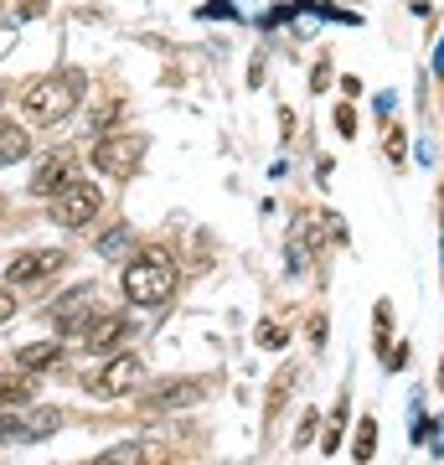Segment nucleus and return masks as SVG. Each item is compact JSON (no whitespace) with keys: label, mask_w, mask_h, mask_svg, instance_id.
Returning <instances> with one entry per match:
<instances>
[{"label":"nucleus","mask_w":444,"mask_h":465,"mask_svg":"<svg viewBox=\"0 0 444 465\" xmlns=\"http://www.w3.org/2000/svg\"><path fill=\"white\" fill-rule=\"evenodd\" d=\"M83 99V73L78 67H67V73H47V78H36L26 94H21V109L32 124H57L78 109Z\"/></svg>","instance_id":"obj_1"},{"label":"nucleus","mask_w":444,"mask_h":465,"mask_svg":"<svg viewBox=\"0 0 444 465\" xmlns=\"http://www.w3.org/2000/svg\"><path fill=\"white\" fill-rule=\"evenodd\" d=\"M124 295L134 305H165L176 295V264L165 249H145L134 264H124Z\"/></svg>","instance_id":"obj_2"},{"label":"nucleus","mask_w":444,"mask_h":465,"mask_svg":"<svg viewBox=\"0 0 444 465\" xmlns=\"http://www.w3.org/2000/svg\"><path fill=\"white\" fill-rule=\"evenodd\" d=\"M140 161H145V140L140 134H99L94 140V166L104 171V176H114V182H130L134 171H140Z\"/></svg>","instance_id":"obj_3"},{"label":"nucleus","mask_w":444,"mask_h":465,"mask_svg":"<svg viewBox=\"0 0 444 465\" xmlns=\"http://www.w3.org/2000/svg\"><path fill=\"white\" fill-rule=\"evenodd\" d=\"M99 213H104V192L94 182H73L52 197V223H63V228H88Z\"/></svg>","instance_id":"obj_4"},{"label":"nucleus","mask_w":444,"mask_h":465,"mask_svg":"<svg viewBox=\"0 0 444 465\" xmlns=\"http://www.w3.org/2000/svg\"><path fill=\"white\" fill-rule=\"evenodd\" d=\"M63 264H67L63 249H26L5 264V284H11V290H36V284H47L52 274H63Z\"/></svg>","instance_id":"obj_5"},{"label":"nucleus","mask_w":444,"mask_h":465,"mask_svg":"<svg viewBox=\"0 0 444 465\" xmlns=\"http://www.w3.org/2000/svg\"><path fill=\"white\" fill-rule=\"evenodd\" d=\"M140 372H145V367H140L134 351H114V357L88 378V393H94V399H119V393H130L134 382H140Z\"/></svg>","instance_id":"obj_6"},{"label":"nucleus","mask_w":444,"mask_h":465,"mask_svg":"<svg viewBox=\"0 0 444 465\" xmlns=\"http://www.w3.org/2000/svg\"><path fill=\"white\" fill-rule=\"evenodd\" d=\"M104 311V295L99 284H78V290H67L63 300H57V311H52V321H57V331H88V321Z\"/></svg>","instance_id":"obj_7"},{"label":"nucleus","mask_w":444,"mask_h":465,"mask_svg":"<svg viewBox=\"0 0 444 465\" xmlns=\"http://www.w3.org/2000/svg\"><path fill=\"white\" fill-rule=\"evenodd\" d=\"M52 430H63V414L57 409H36V414H0V445H32V440H47Z\"/></svg>","instance_id":"obj_8"},{"label":"nucleus","mask_w":444,"mask_h":465,"mask_svg":"<svg viewBox=\"0 0 444 465\" xmlns=\"http://www.w3.org/2000/svg\"><path fill=\"white\" fill-rule=\"evenodd\" d=\"M73 171H78V161H73V150H57V155H47V161L36 166L32 192H36V197H57L63 186H73V182H78Z\"/></svg>","instance_id":"obj_9"},{"label":"nucleus","mask_w":444,"mask_h":465,"mask_svg":"<svg viewBox=\"0 0 444 465\" xmlns=\"http://www.w3.org/2000/svg\"><path fill=\"white\" fill-rule=\"evenodd\" d=\"M99 465H171V455H165V445H155V440H130V445L104 450Z\"/></svg>","instance_id":"obj_10"},{"label":"nucleus","mask_w":444,"mask_h":465,"mask_svg":"<svg viewBox=\"0 0 444 465\" xmlns=\"http://www.w3.org/2000/svg\"><path fill=\"white\" fill-rule=\"evenodd\" d=\"M124 326H130V321L119 316V311H99V316L88 321V331H83V341H88L94 351H109V347L119 341V336H124Z\"/></svg>","instance_id":"obj_11"},{"label":"nucleus","mask_w":444,"mask_h":465,"mask_svg":"<svg viewBox=\"0 0 444 465\" xmlns=\"http://www.w3.org/2000/svg\"><path fill=\"white\" fill-rule=\"evenodd\" d=\"M202 399V382H161V388H150L145 409H182V403H197Z\"/></svg>","instance_id":"obj_12"},{"label":"nucleus","mask_w":444,"mask_h":465,"mask_svg":"<svg viewBox=\"0 0 444 465\" xmlns=\"http://www.w3.org/2000/svg\"><path fill=\"white\" fill-rule=\"evenodd\" d=\"M32 372H0V409H21L32 403Z\"/></svg>","instance_id":"obj_13"},{"label":"nucleus","mask_w":444,"mask_h":465,"mask_svg":"<svg viewBox=\"0 0 444 465\" xmlns=\"http://www.w3.org/2000/svg\"><path fill=\"white\" fill-rule=\"evenodd\" d=\"M57 357H63V347H57V341H32V347L16 351V367H21V372H47Z\"/></svg>","instance_id":"obj_14"},{"label":"nucleus","mask_w":444,"mask_h":465,"mask_svg":"<svg viewBox=\"0 0 444 465\" xmlns=\"http://www.w3.org/2000/svg\"><path fill=\"white\" fill-rule=\"evenodd\" d=\"M26 150H32V134H26V130H16V124H5V130H0V166H16Z\"/></svg>","instance_id":"obj_15"},{"label":"nucleus","mask_w":444,"mask_h":465,"mask_svg":"<svg viewBox=\"0 0 444 465\" xmlns=\"http://www.w3.org/2000/svg\"><path fill=\"white\" fill-rule=\"evenodd\" d=\"M130 243H134V228H124V223H119V228H109L99 238V253H104V259H119V253H130Z\"/></svg>","instance_id":"obj_16"},{"label":"nucleus","mask_w":444,"mask_h":465,"mask_svg":"<svg viewBox=\"0 0 444 465\" xmlns=\"http://www.w3.org/2000/svg\"><path fill=\"white\" fill-rule=\"evenodd\" d=\"M372 450H378V419H362V424H357V450H351V460L367 465Z\"/></svg>","instance_id":"obj_17"},{"label":"nucleus","mask_w":444,"mask_h":465,"mask_svg":"<svg viewBox=\"0 0 444 465\" xmlns=\"http://www.w3.org/2000/svg\"><path fill=\"white\" fill-rule=\"evenodd\" d=\"M290 378H295V372H290V367H284L280 378H274V393H269V409H263V414H269V419L280 414V403H284V393H290Z\"/></svg>","instance_id":"obj_18"},{"label":"nucleus","mask_w":444,"mask_h":465,"mask_svg":"<svg viewBox=\"0 0 444 465\" xmlns=\"http://www.w3.org/2000/svg\"><path fill=\"white\" fill-rule=\"evenodd\" d=\"M341 424H346V403H341V414H336V424L321 434V450H326V455H336V450H341Z\"/></svg>","instance_id":"obj_19"},{"label":"nucleus","mask_w":444,"mask_h":465,"mask_svg":"<svg viewBox=\"0 0 444 465\" xmlns=\"http://www.w3.org/2000/svg\"><path fill=\"white\" fill-rule=\"evenodd\" d=\"M388 336H393V311H388V300L378 305V341H382V357H388Z\"/></svg>","instance_id":"obj_20"},{"label":"nucleus","mask_w":444,"mask_h":465,"mask_svg":"<svg viewBox=\"0 0 444 465\" xmlns=\"http://www.w3.org/2000/svg\"><path fill=\"white\" fill-rule=\"evenodd\" d=\"M259 347H284V326H259Z\"/></svg>","instance_id":"obj_21"},{"label":"nucleus","mask_w":444,"mask_h":465,"mask_svg":"<svg viewBox=\"0 0 444 465\" xmlns=\"http://www.w3.org/2000/svg\"><path fill=\"white\" fill-rule=\"evenodd\" d=\"M336 130L351 140V130H357V114H351V104H341V109H336Z\"/></svg>","instance_id":"obj_22"},{"label":"nucleus","mask_w":444,"mask_h":465,"mask_svg":"<svg viewBox=\"0 0 444 465\" xmlns=\"http://www.w3.org/2000/svg\"><path fill=\"white\" fill-rule=\"evenodd\" d=\"M16 316V295H11V290H5V284H0V326H5V321Z\"/></svg>","instance_id":"obj_23"},{"label":"nucleus","mask_w":444,"mask_h":465,"mask_svg":"<svg viewBox=\"0 0 444 465\" xmlns=\"http://www.w3.org/2000/svg\"><path fill=\"white\" fill-rule=\"evenodd\" d=\"M315 430H321V419H315V414H305V424H300V434H295V445L305 450V440H311Z\"/></svg>","instance_id":"obj_24"},{"label":"nucleus","mask_w":444,"mask_h":465,"mask_svg":"<svg viewBox=\"0 0 444 465\" xmlns=\"http://www.w3.org/2000/svg\"><path fill=\"white\" fill-rule=\"evenodd\" d=\"M202 16H222V21H228V16H232V0H212V5L202 11Z\"/></svg>","instance_id":"obj_25"},{"label":"nucleus","mask_w":444,"mask_h":465,"mask_svg":"<svg viewBox=\"0 0 444 465\" xmlns=\"http://www.w3.org/2000/svg\"><path fill=\"white\" fill-rule=\"evenodd\" d=\"M326 84H331V67L321 63V67H315V73H311V88H315V94H321V88H326Z\"/></svg>","instance_id":"obj_26"},{"label":"nucleus","mask_w":444,"mask_h":465,"mask_svg":"<svg viewBox=\"0 0 444 465\" xmlns=\"http://www.w3.org/2000/svg\"><path fill=\"white\" fill-rule=\"evenodd\" d=\"M372 109H378L382 119H388V114H393V94H378V99H372Z\"/></svg>","instance_id":"obj_27"},{"label":"nucleus","mask_w":444,"mask_h":465,"mask_svg":"<svg viewBox=\"0 0 444 465\" xmlns=\"http://www.w3.org/2000/svg\"><path fill=\"white\" fill-rule=\"evenodd\" d=\"M434 67H439V73H444V42H439V52H434Z\"/></svg>","instance_id":"obj_28"},{"label":"nucleus","mask_w":444,"mask_h":465,"mask_svg":"<svg viewBox=\"0 0 444 465\" xmlns=\"http://www.w3.org/2000/svg\"><path fill=\"white\" fill-rule=\"evenodd\" d=\"M439 388H444V362H439Z\"/></svg>","instance_id":"obj_29"},{"label":"nucleus","mask_w":444,"mask_h":465,"mask_svg":"<svg viewBox=\"0 0 444 465\" xmlns=\"http://www.w3.org/2000/svg\"><path fill=\"white\" fill-rule=\"evenodd\" d=\"M0 130H5V119H0Z\"/></svg>","instance_id":"obj_30"}]
</instances>
